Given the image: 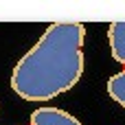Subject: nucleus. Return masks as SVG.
<instances>
[{
	"instance_id": "obj_1",
	"label": "nucleus",
	"mask_w": 125,
	"mask_h": 125,
	"mask_svg": "<svg viewBox=\"0 0 125 125\" xmlns=\"http://www.w3.org/2000/svg\"><path fill=\"white\" fill-rule=\"evenodd\" d=\"M86 26L81 22H53L37 44L11 70V90L33 103L51 101L77 86L83 75Z\"/></svg>"
},
{
	"instance_id": "obj_2",
	"label": "nucleus",
	"mask_w": 125,
	"mask_h": 125,
	"mask_svg": "<svg viewBox=\"0 0 125 125\" xmlns=\"http://www.w3.org/2000/svg\"><path fill=\"white\" fill-rule=\"evenodd\" d=\"M31 125H81V121L66 110L42 105L31 112Z\"/></svg>"
},
{
	"instance_id": "obj_3",
	"label": "nucleus",
	"mask_w": 125,
	"mask_h": 125,
	"mask_svg": "<svg viewBox=\"0 0 125 125\" xmlns=\"http://www.w3.org/2000/svg\"><path fill=\"white\" fill-rule=\"evenodd\" d=\"M108 42L112 51V59L125 66V22H112L108 29Z\"/></svg>"
},
{
	"instance_id": "obj_4",
	"label": "nucleus",
	"mask_w": 125,
	"mask_h": 125,
	"mask_svg": "<svg viewBox=\"0 0 125 125\" xmlns=\"http://www.w3.org/2000/svg\"><path fill=\"white\" fill-rule=\"evenodd\" d=\"M108 94L112 97V101L125 108V68L108 79Z\"/></svg>"
}]
</instances>
